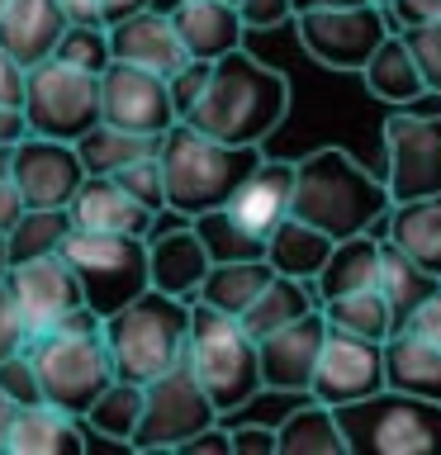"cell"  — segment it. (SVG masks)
I'll return each instance as SVG.
<instances>
[{
    "label": "cell",
    "instance_id": "277c9868",
    "mask_svg": "<svg viewBox=\"0 0 441 455\" xmlns=\"http://www.w3.org/2000/svg\"><path fill=\"white\" fill-rule=\"evenodd\" d=\"M190 304L195 299H176L166 290H142L128 299L124 308H114L105 318V341L114 351V370L119 379L152 384L166 375L171 365L185 361L190 347Z\"/></svg>",
    "mask_w": 441,
    "mask_h": 455
},
{
    "label": "cell",
    "instance_id": "11a10c76",
    "mask_svg": "<svg viewBox=\"0 0 441 455\" xmlns=\"http://www.w3.org/2000/svg\"><path fill=\"white\" fill-rule=\"evenodd\" d=\"M138 10H152V0H105V24H119Z\"/></svg>",
    "mask_w": 441,
    "mask_h": 455
},
{
    "label": "cell",
    "instance_id": "8992f818",
    "mask_svg": "<svg viewBox=\"0 0 441 455\" xmlns=\"http://www.w3.org/2000/svg\"><path fill=\"white\" fill-rule=\"evenodd\" d=\"M351 455H441V403L384 384L380 394L337 408Z\"/></svg>",
    "mask_w": 441,
    "mask_h": 455
},
{
    "label": "cell",
    "instance_id": "9c48e42d",
    "mask_svg": "<svg viewBox=\"0 0 441 455\" xmlns=\"http://www.w3.org/2000/svg\"><path fill=\"white\" fill-rule=\"evenodd\" d=\"M142 389L148 394H142V422L133 432V451H180L190 436H199L204 427L223 418L213 408L209 389L190 370V361L171 365L166 375H156Z\"/></svg>",
    "mask_w": 441,
    "mask_h": 455
},
{
    "label": "cell",
    "instance_id": "bcb514c9",
    "mask_svg": "<svg viewBox=\"0 0 441 455\" xmlns=\"http://www.w3.org/2000/svg\"><path fill=\"white\" fill-rule=\"evenodd\" d=\"M242 20L247 28H276L285 20H294V0H242Z\"/></svg>",
    "mask_w": 441,
    "mask_h": 455
},
{
    "label": "cell",
    "instance_id": "e7e4bbea",
    "mask_svg": "<svg viewBox=\"0 0 441 455\" xmlns=\"http://www.w3.org/2000/svg\"><path fill=\"white\" fill-rule=\"evenodd\" d=\"M5 5H10V0H0V10H5Z\"/></svg>",
    "mask_w": 441,
    "mask_h": 455
},
{
    "label": "cell",
    "instance_id": "f6af8a7d",
    "mask_svg": "<svg viewBox=\"0 0 441 455\" xmlns=\"http://www.w3.org/2000/svg\"><path fill=\"white\" fill-rule=\"evenodd\" d=\"M280 432L270 422H242L233 427V455H276Z\"/></svg>",
    "mask_w": 441,
    "mask_h": 455
},
{
    "label": "cell",
    "instance_id": "4fadbf2b",
    "mask_svg": "<svg viewBox=\"0 0 441 455\" xmlns=\"http://www.w3.org/2000/svg\"><path fill=\"white\" fill-rule=\"evenodd\" d=\"M100 114H105V124H119L128 133L148 138H162L171 124H180L171 81L133 62H109V71L100 76Z\"/></svg>",
    "mask_w": 441,
    "mask_h": 455
},
{
    "label": "cell",
    "instance_id": "8d00e7d4",
    "mask_svg": "<svg viewBox=\"0 0 441 455\" xmlns=\"http://www.w3.org/2000/svg\"><path fill=\"white\" fill-rule=\"evenodd\" d=\"M71 209H28L20 223L5 233V247H10V266L14 261H34V256H57L62 242L71 237Z\"/></svg>",
    "mask_w": 441,
    "mask_h": 455
},
{
    "label": "cell",
    "instance_id": "681fc988",
    "mask_svg": "<svg viewBox=\"0 0 441 455\" xmlns=\"http://www.w3.org/2000/svg\"><path fill=\"white\" fill-rule=\"evenodd\" d=\"M180 455H233V427H223V418L204 427L199 436H190L180 446Z\"/></svg>",
    "mask_w": 441,
    "mask_h": 455
},
{
    "label": "cell",
    "instance_id": "f907efd6",
    "mask_svg": "<svg viewBox=\"0 0 441 455\" xmlns=\"http://www.w3.org/2000/svg\"><path fill=\"white\" fill-rule=\"evenodd\" d=\"M24 91H28V67H20L0 48V105H24Z\"/></svg>",
    "mask_w": 441,
    "mask_h": 455
},
{
    "label": "cell",
    "instance_id": "ba28073f",
    "mask_svg": "<svg viewBox=\"0 0 441 455\" xmlns=\"http://www.w3.org/2000/svg\"><path fill=\"white\" fill-rule=\"evenodd\" d=\"M67 266L76 270L85 304L109 318L128 299L152 290V261H148V237L138 233H105V228H71L62 242Z\"/></svg>",
    "mask_w": 441,
    "mask_h": 455
},
{
    "label": "cell",
    "instance_id": "91938a15",
    "mask_svg": "<svg viewBox=\"0 0 441 455\" xmlns=\"http://www.w3.org/2000/svg\"><path fill=\"white\" fill-rule=\"evenodd\" d=\"M10 270V247H5V233H0V275Z\"/></svg>",
    "mask_w": 441,
    "mask_h": 455
},
{
    "label": "cell",
    "instance_id": "9f6ffc18",
    "mask_svg": "<svg viewBox=\"0 0 441 455\" xmlns=\"http://www.w3.org/2000/svg\"><path fill=\"white\" fill-rule=\"evenodd\" d=\"M14 418H20V403L0 389V451H10V427H14Z\"/></svg>",
    "mask_w": 441,
    "mask_h": 455
},
{
    "label": "cell",
    "instance_id": "603a6c76",
    "mask_svg": "<svg viewBox=\"0 0 441 455\" xmlns=\"http://www.w3.org/2000/svg\"><path fill=\"white\" fill-rule=\"evenodd\" d=\"M171 20H176V34L185 38V52L199 57V62H219L247 38V20L228 0H180L171 10Z\"/></svg>",
    "mask_w": 441,
    "mask_h": 455
},
{
    "label": "cell",
    "instance_id": "4dcf8cb0",
    "mask_svg": "<svg viewBox=\"0 0 441 455\" xmlns=\"http://www.w3.org/2000/svg\"><path fill=\"white\" fill-rule=\"evenodd\" d=\"M270 280H276V266H270L266 256H256V261H213L195 299H204V304L223 308V313H237V318H242Z\"/></svg>",
    "mask_w": 441,
    "mask_h": 455
},
{
    "label": "cell",
    "instance_id": "5bb4252c",
    "mask_svg": "<svg viewBox=\"0 0 441 455\" xmlns=\"http://www.w3.org/2000/svg\"><path fill=\"white\" fill-rule=\"evenodd\" d=\"M5 284H10L20 313H24L28 337L52 332L71 308L85 304V290H81L76 270L67 266L62 251H57V256H34V261H14L5 270Z\"/></svg>",
    "mask_w": 441,
    "mask_h": 455
},
{
    "label": "cell",
    "instance_id": "1f68e13d",
    "mask_svg": "<svg viewBox=\"0 0 441 455\" xmlns=\"http://www.w3.org/2000/svg\"><path fill=\"white\" fill-rule=\"evenodd\" d=\"M313 308H323V299H318V290H313V280H294V275H280V270H276V280H270L266 290L256 294V304L242 313V323H247V332H252L256 341H261V337L276 332V327L304 318V313H313Z\"/></svg>",
    "mask_w": 441,
    "mask_h": 455
},
{
    "label": "cell",
    "instance_id": "94428289",
    "mask_svg": "<svg viewBox=\"0 0 441 455\" xmlns=\"http://www.w3.org/2000/svg\"><path fill=\"white\" fill-rule=\"evenodd\" d=\"M176 5H180V0H152V10H162V14H171Z\"/></svg>",
    "mask_w": 441,
    "mask_h": 455
},
{
    "label": "cell",
    "instance_id": "f546056e",
    "mask_svg": "<svg viewBox=\"0 0 441 455\" xmlns=\"http://www.w3.org/2000/svg\"><path fill=\"white\" fill-rule=\"evenodd\" d=\"M276 432H280V455H351L347 432L337 422V408L313 394L304 408L285 412V422Z\"/></svg>",
    "mask_w": 441,
    "mask_h": 455
},
{
    "label": "cell",
    "instance_id": "83f0119b",
    "mask_svg": "<svg viewBox=\"0 0 441 455\" xmlns=\"http://www.w3.org/2000/svg\"><path fill=\"white\" fill-rule=\"evenodd\" d=\"M370 284H380V233H356V237H337L333 256H327V266L318 270V280H313V290L318 299L337 294H351V290H370Z\"/></svg>",
    "mask_w": 441,
    "mask_h": 455
},
{
    "label": "cell",
    "instance_id": "b9f144b4",
    "mask_svg": "<svg viewBox=\"0 0 441 455\" xmlns=\"http://www.w3.org/2000/svg\"><path fill=\"white\" fill-rule=\"evenodd\" d=\"M413 52L422 62V76H427V95H441V20L432 24H418V28H404Z\"/></svg>",
    "mask_w": 441,
    "mask_h": 455
},
{
    "label": "cell",
    "instance_id": "7a4b0ae2",
    "mask_svg": "<svg viewBox=\"0 0 441 455\" xmlns=\"http://www.w3.org/2000/svg\"><path fill=\"white\" fill-rule=\"evenodd\" d=\"M389 204L394 195L384 176H370L351 152L318 148L299 156L294 219L323 228L333 237H356V233H375V223L389 213Z\"/></svg>",
    "mask_w": 441,
    "mask_h": 455
},
{
    "label": "cell",
    "instance_id": "cb8c5ba5",
    "mask_svg": "<svg viewBox=\"0 0 441 455\" xmlns=\"http://www.w3.org/2000/svg\"><path fill=\"white\" fill-rule=\"evenodd\" d=\"M361 81H365V91L375 95L380 105H389V109H408V105H418V100L427 95L422 62H418V52H413L404 28H394V34L375 48V57L361 67Z\"/></svg>",
    "mask_w": 441,
    "mask_h": 455
},
{
    "label": "cell",
    "instance_id": "f35d334b",
    "mask_svg": "<svg viewBox=\"0 0 441 455\" xmlns=\"http://www.w3.org/2000/svg\"><path fill=\"white\" fill-rule=\"evenodd\" d=\"M67 67H81V71H95V76H105L109 62H114V48H109V24H67L62 43H57V52Z\"/></svg>",
    "mask_w": 441,
    "mask_h": 455
},
{
    "label": "cell",
    "instance_id": "7c38bea8",
    "mask_svg": "<svg viewBox=\"0 0 441 455\" xmlns=\"http://www.w3.org/2000/svg\"><path fill=\"white\" fill-rule=\"evenodd\" d=\"M384 142V185L398 199L441 195V114L394 109L380 124Z\"/></svg>",
    "mask_w": 441,
    "mask_h": 455
},
{
    "label": "cell",
    "instance_id": "c3c4849f",
    "mask_svg": "<svg viewBox=\"0 0 441 455\" xmlns=\"http://www.w3.org/2000/svg\"><path fill=\"white\" fill-rule=\"evenodd\" d=\"M404 327H408V332H418V337H427V341H441V284L408 313Z\"/></svg>",
    "mask_w": 441,
    "mask_h": 455
},
{
    "label": "cell",
    "instance_id": "ee69618b",
    "mask_svg": "<svg viewBox=\"0 0 441 455\" xmlns=\"http://www.w3.org/2000/svg\"><path fill=\"white\" fill-rule=\"evenodd\" d=\"M28 347V327H24V313L14 304L5 275H0V361H10L14 351Z\"/></svg>",
    "mask_w": 441,
    "mask_h": 455
},
{
    "label": "cell",
    "instance_id": "3957f363",
    "mask_svg": "<svg viewBox=\"0 0 441 455\" xmlns=\"http://www.w3.org/2000/svg\"><path fill=\"white\" fill-rule=\"evenodd\" d=\"M162 171H166V199L171 209L195 219V213L223 209L237 195V185L256 171L261 148L252 142H223L195 124H171L162 133Z\"/></svg>",
    "mask_w": 441,
    "mask_h": 455
},
{
    "label": "cell",
    "instance_id": "ffe728a7",
    "mask_svg": "<svg viewBox=\"0 0 441 455\" xmlns=\"http://www.w3.org/2000/svg\"><path fill=\"white\" fill-rule=\"evenodd\" d=\"M294 180H299V162H280V156H261L256 171L237 185V195L228 199V209L237 213L252 233L270 237L276 228L294 213Z\"/></svg>",
    "mask_w": 441,
    "mask_h": 455
},
{
    "label": "cell",
    "instance_id": "30bf717a",
    "mask_svg": "<svg viewBox=\"0 0 441 455\" xmlns=\"http://www.w3.org/2000/svg\"><path fill=\"white\" fill-rule=\"evenodd\" d=\"M299 28V48H304L318 67L327 71H356L375 57V48L394 34L389 10L375 5V0H361V5H327V10H304L294 14Z\"/></svg>",
    "mask_w": 441,
    "mask_h": 455
},
{
    "label": "cell",
    "instance_id": "d4e9b609",
    "mask_svg": "<svg viewBox=\"0 0 441 455\" xmlns=\"http://www.w3.org/2000/svg\"><path fill=\"white\" fill-rule=\"evenodd\" d=\"M380 237H389L394 247H404L418 266H427L432 275H441V195L422 199H398L389 213L375 223Z\"/></svg>",
    "mask_w": 441,
    "mask_h": 455
},
{
    "label": "cell",
    "instance_id": "7dc6e473",
    "mask_svg": "<svg viewBox=\"0 0 441 455\" xmlns=\"http://www.w3.org/2000/svg\"><path fill=\"white\" fill-rule=\"evenodd\" d=\"M384 10H389L394 28H418V24L441 20V0H389Z\"/></svg>",
    "mask_w": 441,
    "mask_h": 455
},
{
    "label": "cell",
    "instance_id": "d6a6232c",
    "mask_svg": "<svg viewBox=\"0 0 441 455\" xmlns=\"http://www.w3.org/2000/svg\"><path fill=\"white\" fill-rule=\"evenodd\" d=\"M323 313H327V327H337V332H356V337H370V341H389V337L398 332V313H394L389 299H384L380 284L327 299Z\"/></svg>",
    "mask_w": 441,
    "mask_h": 455
},
{
    "label": "cell",
    "instance_id": "d6986e66",
    "mask_svg": "<svg viewBox=\"0 0 441 455\" xmlns=\"http://www.w3.org/2000/svg\"><path fill=\"white\" fill-rule=\"evenodd\" d=\"M109 48H114V62L148 67L166 81L190 62L185 38L176 34V20L162 14V10H138V14H128V20L109 24Z\"/></svg>",
    "mask_w": 441,
    "mask_h": 455
},
{
    "label": "cell",
    "instance_id": "4316f807",
    "mask_svg": "<svg viewBox=\"0 0 441 455\" xmlns=\"http://www.w3.org/2000/svg\"><path fill=\"white\" fill-rule=\"evenodd\" d=\"M10 451L14 455H81L85 432L81 418H71L57 403H28L10 427Z\"/></svg>",
    "mask_w": 441,
    "mask_h": 455
},
{
    "label": "cell",
    "instance_id": "6125c7cd",
    "mask_svg": "<svg viewBox=\"0 0 441 455\" xmlns=\"http://www.w3.org/2000/svg\"><path fill=\"white\" fill-rule=\"evenodd\" d=\"M375 5H389V0H375Z\"/></svg>",
    "mask_w": 441,
    "mask_h": 455
},
{
    "label": "cell",
    "instance_id": "9a60e30c",
    "mask_svg": "<svg viewBox=\"0 0 441 455\" xmlns=\"http://www.w3.org/2000/svg\"><path fill=\"white\" fill-rule=\"evenodd\" d=\"M384 341L356 337V332H327V347L318 355V370H313V398L333 408H347L356 398H370L384 389Z\"/></svg>",
    "mask_w": 441,
    "mask_h": 455
},
{
    "label": "cell",
    "instance_id": "6da1fadb",
    "mask_svg": "<svg viewBox=\"0 0 441 455\" xmlns=\"http://www.w3.org/2000/svg\"><path fill=\"white\" fill-rule=\"evenodd\" d=\"M290 114V81L276 67L256 62L247 48H233L228 57L213 62L209 91L199 95V105L185 114V124L204 128V133L223 142H261L276 133Z\"/></svg>",
    "mask_w": 441,
    "mask_h": 455
},
{
    "label": "cell",
    "instance_id": "d590c367",
    "mask_svg": "<svg viewBox=\"0 0 441 455\" xmlns=\"http://www.w3.org/2000/svg\"><path fill=\"white\" fill-rule=\"evenodd\" d=\"M190 223H195V233L209 247L213 261H256V256H266V247H270V237L252 233V228L242 223L228 204L209 209V213H195Z\"/></svg>",
    "mask_w": 441,
    "mask_h": 455
},
{
    "label": "cell",
    "instance_id": "e0dca14e",
    "mask_svg": "<svg viewBox=\"0 0 441 455\" xmlns=\"http://www.w3.org/2000/svg\"><path fill=\"white\" fill-rule=\"evenodd\" d=\"M327 313L313 308L304 318L276 327L270 337H261V379L266 389L276 394H309L313 389V370H318V355L327 347Z\"/></svg>",
    "mask_w": 441,
    "mask_h": 455
},
{
    "label": "cell",
    "instance_id": "816d5d0a",
    "mask_svg": "<svg viewBox=\"0 0 441 455\" xmlns=\"http://www.w3.org/2000/svg\"><path fill=\"white\" fill-rule=\"evenodd\" d=\"M24 213H28V199H24L20 185H14V176L0 180V233H10V228L24 219Z\"/></svg>",
    "mask_w": 441,
    "mask_h": 455
},
{
    "label": "cell",
    "instance_id": "8fae6325",
    "mask_svg": "<svg viewBox=\"0 0 441 455\" xmlns=\"http://www.w3.org/2000/svg\"><path fill=\"white\" fill-rule=\"evenodd\" d=\"M28 128L43 138H67L76 142L81 133L105 119L100 114V76L81 67H67L62 57L28 67V91H24Z\"/></svg>",
    "mask_w": 441,
    "mask_h": 455
},
{
    "label": "cell",
    "instance_id": "7402d4cb",
    "mask_svg": "<svg viewBox=\"0 0 441 455\" xmlns=\"http://www.w3.org/2000/svg\"><path fill=\"white\" fill-rule=\"evenodd\" d=\"M67 209L76 219V228H105V233H138V237H148L156 219H162L142 199L128 195L114 176H85Z\"/></svg>",
    "mask_w": 441,
    "mask_h": 455
},
{
    "label": "cell",
    "instance_id": "ab89813d",
    "mask_svg": "<svg viewBox=\"0 0 441 455\" xmlns=\"http://www.w3.org/2000/svg\"><path fill=\"white\" fill-rule=\"evenodd\" d=\"M162 152V148H156ZM138 156V162H128L124 171H114V180L124 185L133 199H142L152 213H166L171 209V199H166V171H162V156Z\"/></svg>",
    "mask_w": 441,
    "mask_h": 455
},
{
    "label": "cell",
    "instance_id": "44dd1931",
    "mask_svg": "<svg viewBox=\"0 0 441 455\" xmlns=\"http://www.w3.org/2000/svg\"><path fill=\"white\" fill-rule=\"evenodd\" d=\"M67 10L57 0H10L0 10V48H5L20 67H38L57 52L67 34Z\"/></svg>",
    "mask_w": 441,
    "mask_h": 455
},
{
    "label": "cell",
    "instance_id": "be15d7a7",
    "mask_svg": "<svg viewBox=\"0 0 441 455\" xmlns=\"http://www.w3.org/2000/svg\"><path fill=\"white\" fill-rule=\"evenodd\" d=\"M228 5H242V0H228Z\"/></svg>",
    "mask_w": 441,
    "mask_h": 455
},
{
    "label": "cell",
    "instance_id": "e575fe53",
    "mask_svg": "<svg viewBox=\"0 0 441 455\" xmlns=\"http://www.w3.org/2000/svg\"><path fill=\"white\" fill-rule=\"evenodd\" d=\"M437 284H441V275H432L427 266H418L404 247H394L389 237H380V290L394 304L398 327H404V318L437 290Z\"/></svg>",
    "mask_w": 441,
    "mask_h": 455
},
{
    "label": "cell",
    "instance_id": "db71d44e",
    "mask_svg": "<svg viewBox=\"0 0 441 455\" xmlns=\"http://www.w3.org/2000/svg\"><path fill=\"white\" fill-rule=\"evenodd\" d=\"M71 24H105V0H57Z\"/></svg>",
    "mask_w": 441,
    "mask_h": 455
},
{
    "label": "cell",
    "instance_id": "60d3db41",
    "mask_svg": "<svg viewBox=\"0 0 441 455\" xmlns=\"http://www.w3.org/2000/svg\"><path fill=\"white\" fill-rule=\"evenodd\" d=\"M0 389H5L20 408L43 403V384H38L34 355H28V351H14L10 361H0Z\"/></svg>",
    "mask_w": 441,
    "mask_h": 455
},
{
    "label": "cell",
    "instance_id": "f1b7e54d",
    "mask_svg": "<svg viewBox=\"0 0 441 455\" xmlns=\"http://www.w3.org/2000/svg\"><path fill=\"white\" fill-rule=\"evenodd\" d=\"M337 237L323 233V228H313L304 219H285L276 233H270V247H266V261L280 270V275H294V280H318V270L327 266V256H333Z\"/></svg>",
    "mask_w": 441,
    "mask_h": 455
},
{
    "label": "cell",
    "instance_id": "836d02e7",
    "mask_svg": "<svg viewBox=\"0 0 441 455\" xmlns=\"http://www.w3.org/2000/svg\"><path fill=\"white\" fill-rule=\"evenodd\" d=\"M156 148H162V138L128 133V128L105 124V119H100L91 133L76 138V152H81L85 176H114V171H124L128 162H138V156H152Z\"/></svg>",
    "mask_w": 441,
    "mask_h": 455
},
{
    "label": "cell",
    "instance_id": "5b68a950",
    "mask_svg": "<svg viewBox=\"0 0 441 455\" xmlns=\"http://www.w3.org/2000/svg\"><path fill=\"white\" fill-rule=\"evenodd\" d=\"M185 361L199 375V384L209 389L213 408L223 412H237L247 408L256 394L266 389L261 379V347L256 337L247 332V323L237 313H223L195 299L190 304V347H185Z\"/></svg>",
    "mask_w": 441,
    "mask_h": 455
},
{
    "label": "cell",
    "instance_id": "7bdbcfd3",
    "mask_svg": "<svg viewBox=\"0 0 441 455\" xmlns=\"http://www.w3.org/2000/svg\"><path fill=\"white\" fill-rule=\"evenodd\" d=\"M209 76H213V62H199V57H190L176 76H171V100H176V114L185 119L195 105H199V95L209 91Z\"/></svg>",
    "mask_w": 441,
    "mask_h": 455
},
{
    "label": "cell",
    "instance_id": "f5cc1de1",
    "mask_svg": "<svg viewBox=\"0 0 441 455\" xmlns=\"http://www.w3.org/2000/svg\"><path fill=\"white\" fill-rule=\"evenodd\" d=\"M28 133H34V128H28L24 105H0V142H5V148H20Z\"/></svg>",
    "mask_w": 441,
    "mask_h": 455
},
{
    "label": "cell",
    "instance_id": "484cf974",
    "mask_svg": "<svg viewBox=\"0 0 441 455\" xmlns=\"http://www.w3.org/2000/svg\"><path fill=\"white\" fill-rule=\"evenodd\" d=\"M384 379H389V389L441 403V341H427L418 332H408V327H398L384 341Z\"/></svg>",
    "mask_w": 441,
    "mask_h": 455
},
{
    "label": "cell",
    "instance_id": "6f0895ef",
    "mask_svg": "<svg viewBox=\"0 0 441 455\" xmlns=\"http://www.w3.org/2000/svg\"><path fill=\"white\" fill-rule=\"evenodd\" d=\"M327 5H361V0H294V14H304V10H327Z\"/></svg>",
    "mask_w": 441,
    "mask_h": 455
},
{
    "label": "cell",
    "instance_id": "2e32d148",
    "mask_svg": "<svg viewBox=\"0 0 441 455\" xmlns=\"http://www.w3.org/2000/svg\"><path fill=\"white\" fill-rule=\"evenodd\" d=\"M85 180L81 152L67 138H43L28 133L14 148V185L24 190L28 209H67Z\"/></svg>",
    "mask_w": 441,
    "mask_h": 455
},
{
    "label": "cell",
    "instance_id": "74e56055",
    "mask_svg": "<svg viewBox=\"0 0 441 455\" xmlns=\"http://www.w3.org/2000/svg\"><path fill=\"white\" fill-rule=\"evenodd\" d=\"M142 384L133 379H114L105 394L91 403V412H85V427L91 432H100L105 441H124V446H133V432H138V422H142Z\"/></svg>",
    "mask_w": 441,
    "mask_h": 455
},
{
    "label": "cell",
    "instance_id": "ac0fdd59",
    "mask_svg": "<svg viewBox=\"0 0 441 455\" xmlns=\"http://www.w3.org/2000/svg\"><path fill=\"white\" fill-rule=\"evenodd\" d=\"M148 261H152V290H166L176 299H195L204 275H209V266H213V256L199 242L195 223L185 213L166 209L148 233Z\"/></svg>",
    "mask_w": 441,
    "mask_h": 455
},
{
    "label": "cell",
    "instance_id": "680465c9",
    "mask_svg": "<svg viewBox=\"0 0 441 455\" xmlns=\"http://www.w3.org/2000/svg\"><path fill=\"white\" fill-rule=\"evenodd\" d=\"M10 176H14V148L0 142V180H10Z\"/></svg>",
    "mask_w": 441,
    "mask_h": 455
},
{
    "label": "cell",
    "instance_id": "52a82bcc",
    "mask_svg": "<svg viewBox=\"0 0 441 455\" xmlns=\"http://www.w3.org/2000/svg\"><path fill=\"white\" fill-rule=\"evenodd\" d=\"M24 351L34 355V370H38V384H43V403L67 408L71 418H85L95 398L119 379L105 332L52 327V332L28 337Z\"/></svg>",
    "mask_w": 441,
    "mask_h": 455
}]
</instances>
